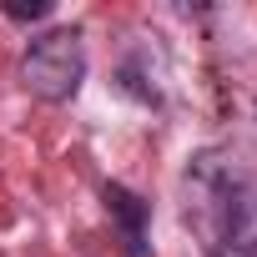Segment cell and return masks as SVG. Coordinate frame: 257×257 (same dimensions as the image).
Listing matches in <instances>:
<instances>
[{
  "instance_id": "6da1fadb",
  "label": "cell",
  "mask_w": 257,
  "mask_h": 257,
  "mask_svg": "<svg viewBox=\"0 0 257 257\" xmlns=\"http://www.w3.org/2000/svg\"><path fill=\"white\" fill-rule=\"evenodd\" d=\"M187 222L212 257L257 242V167L232 152H202L187 167Z\"/></svg>"
},
{
  "instance_id": "7a4b0ae2",
  "label": "cell",
  "mask_w": 257,
  "mask_h": 257,
  "mask_svg": "<svg viewBox=\"0 0 257 257\" xmlns=\"http://www.w3.org/2000/svg\"><path fill=\"white\" fill-rule=\"evenodd\" d=\"M86 81V46L76 31H46L21 56V86L41 101H71Z\"/></svg>"
},
{
  "instance_id": "3957f363",
  "label": "cell",
  "mask_w": 257,
  "mask_h": 257,
  "mask_svg": "<svg viewBox=\"0 0 257 257\" xmlns=\"http://www.w3.org/2000/svg\"><path fill=\"white\" fill-rule=\"evenodd\" d=\"M101 202H106V212H111V222L126 242V257H152V207L121 182H106Z\"/></svg>"
},
{
  "instance_id": "277c9868",
  "label": "cell",
  "mask_w": 257,
  "mask_h": 257,
  "mask_svg": "<svg viewBox=\"0 0 257 257\" xmlns=\"http://www.w3.org/2000/svg\"><path fill=\"white\" fill-rule=\"evenodd\" d=\"M56 6H51V0H31V6H26V0H6V16L11 21H46Z\"/></svg>"
},
{
  "instance_id": "5b68a950",
  "label": "cell",
  "mask_w": 257,
  "mask_h": 257,
  "mask_svg": "<svg viewBox=\"0 0 257 257\" xmlns=\"http://www.w3.org/2000/svg\"><path fill=\"white\" fill-rule=\"evenodd\" d=\"M217 257H257V242H247V247H232V252H217Z\"/></svg>"
}]
</instances>
